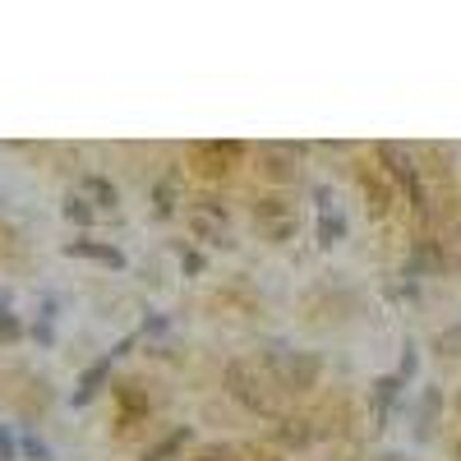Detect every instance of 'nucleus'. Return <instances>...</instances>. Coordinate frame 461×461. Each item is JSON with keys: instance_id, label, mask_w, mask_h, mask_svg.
<instances>
[{"instance_id": "1", "label": "nucleus", "mask_w": 461, "mask_h": 461, "mask_svg": "<svg viewBox=\"0 0 461 461\" xmlns=\"http://www.w3.org/2000/svg\"><path fill=\"white\" fill-rule=\"evenodd\" d=\"M65 254H84V258H97L106 267H125V254L121 249H111V245H93V240H69Z\"/></svg>"}, {"instance_id": "2", "label": "nucleus", "mask_w": 461, "mask_h": 461, "mask_svg": "<svg viewBox=\"0 0 461 461\" xmlns=\"http://www.w3.org/2000/svg\"><path fill=\"white\" fill-rule=\"evenodd\" d=\"M106 374H111V356H106V360H97V365H93V369H88V374L79 378V393H74V402L84 406V402H88V397H93V393L102 388V378H106Z\"/></svg>"}, {"instance_id": "3", "label": "nucleus", "mask_w": 461, "mask_h": 461, "mask_svg": "<svg viewBox=\"0 0 461 461\" xmlns=\"http://www.w3.org/2000/svg\"><path fill=\"white\" fill-rule=\"evenodd\" d=\"M319 236H323V245L346 240V217H341V212H323V221H319Z\"/></svg>"}, {"instance_id": "4", "label": "nucleus", "mask_w": 461, "mask_h": 461, "mask_svg": "<svg viewBox=\"0 0 461 461\" xmlns=\"http://www.w3.org/2000/svg\"><path fill=\"white\" fill-rule=\"evenodd\" d=\"M19 332H23V328H19V319L5 310V300H0V341H14Z\"/></svg>"}, {"instance_id": "5", "label": "nucleus", "mask_w": 461, "mask_h": 461, "mask_svg": "<svg viewBox=\"0 0 461 461\" xmlns=\"http://www.w3.org/2000/svg\"><path fill=\"white\" fill-rule=\"evenodd\" d=\"M23 452H28V456H32V461H51V447H47V443H42V438H32V434H28V438H23Z\"/></svg>"}, {"instance_id": "6", "label": "nucleus", "mask_w": 461, "mask_h": 461, "mask_svg": "<svg viewBox=\"0 0 461 461\" xmlns=\"http://www.w3.org/2000/svg\"><path fill=\"white\" fill-rule=\"evenodd\" d=\"M65 217H69V221H93V212L84 208V199H69V203H65Z\"/></svg>"}, {"instance_id": "7", "label": "nucleus", "mask_w": 461, "mask_h": 461, "mask_svg": "<svg viewBox=\"0 0 461 461\" xmlns=\"http://www.w3.org/2000/svg\"><path fill=\"white\" fill-rule=\"evenodd\" d=\"M88 189H93V194H97L102 203H115V189H111L106 180H88Z\"/></svg>"}, {"instance_id": "8", "label": "nucleus", "mask_w": 461, "mask_h": 461, "mask_svg": "<svg viewBox=\"0 0 461 461\" xmlns=\"http://www.w3.org/2000/svg\"><path fill=\"white\" fill-rule=\"evenodd\" d=\"M0 461H14V438H10L5 425H0Z\"/></svg>"}]
</instances>
